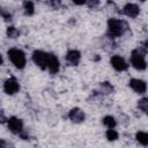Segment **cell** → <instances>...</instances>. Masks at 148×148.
<instances>
[{"instance_id":"1","label":"cell","mask_w":148,"mask_h":148,"mask_svg":"<svg viewBox=\"0 0 148 148\" xmlns=\"http://www.w3.org/2000/svg\"><path fill=\"white\" fill-rule=\"evenodd\" d=\"M126 28H127V25L124 21H120L117 18H110L108 21V32L112 37L121 36L125 32Z\"/></svg>"},{"instance_id":"2","label":"cell","mask_w":148,"mask_h":148,"mask_svg":"<svg viewBox=\"0 0 148 148\" xmlns=\"http://www.w3.org/2000/svg\"><path fill=\"white\" fill-rule=\"evenodd\" d=\"M8 58H9V60L13 62V65L16 68H18V69L24 68L27 60H25V56H24L22 50H20V49H10V50H8Z\"/></svg>"},{"instance_id":"3","label":"cell","mask_w":148,"mask_h":148,"mask_svg":"<svg viewBox=\"0 0 148 148\" xmlns=\"http://www.w3.org/2000/svg\"><path fill=\"white\" fill-rule=\"evenodd\" d=\"M131 64L138 71H143L147 67V62L145 60V56L139 50L132 51V54H131Z\"/></svg>"},{"instance_id":"4","label":"cell","mask_w":148,"mask_h":148,"mask_svg":"<svg viewBox=\"0 0 148 148\" xmlns=\"http://www.w3.org/2000/svg\"><path fill=\"white\" fill-rule=\"evenodd\" d=\"M32 60L38 67H40L42 69H46L47 68V61H49V53H45V52L39 51V50L34 51Z\"/></svg>"},{"instance_id":"5","label":"cell","mask_w":148,"mask_h":148,"mask_svg":"<svg viewBox=\"0 0 148 148\" xmlns=\"http://www.w3.org/2000/svg\"><path fill=\"white\" fill-rule=\"evenodd\" d=\"M7 125H8L9 131L15 133V134H18V133H21L23 131V123L17 117H10L7 120Z\"/></svg>"},{"instance_id":"6","label":"cell","mask_w":148,"mask_h":148,"mask_svg":"<svg viewBox=\"0 0 148 148\" xmlns=\"http://www.w3.org/2000/svg\"><path fill=\"white\" fill-rule=\"evenodd\" d=\"M3 90H5L6 94L13 95V94H15V92H17L20 90V84H18V82L14 77H10V79H8V80L5 81V83H3Z\"/></svg>"},{"instance_id":"7","label":"cell","mask_w":148,"mask_h":148,"mask_svg":"<svg viewBox=\"0 0 148 148\" xmlns=\"http://www.w3.org/2000/svg\"><path fill=\"white\" fill-rule=\"evenodd\" d=\"M111 65H112V67H113L116 71H118V72L126 71L127 67H128V65L126 64V61L124 60V58L120 57V56H113V57L111 58Z\"/></svg>"},{"instance_id":"8","label":"cell","mask_w":148,"mask_h":148,"mask_svg":"<svg viewBox=\"0 0 148 148\" xmlns=\"http://www.w3.org/2000/svg\"><path fill=\"white\" fill-rule=\"evenodd\" d=\"M130 87L138 94H145L146 90H147V86H146V82L143 80H140V79H132L130 81Z\"/></svg>"},{"instance_id":"9","label":"cell","mask_w":148,"mask_h":148,"mask_svg":"<svg viewBox=\"0 0 148 148\" xmlns=\"http://www.w3.org/2000/svg\"><path fill=\"white\" fill-rule=\"evenodd\" d=\"M68 117H69V119H71L73 123H75V124L82 123V121L84 120V113H83V111H82L81 109H79V108L72 109V110L69 111V113H68Z\"/></svg>"},{"instance_id":"10","label":"cell","mask_w":148,"mask_h":148,"mask_svg":"<svg viewBox=\"0 0 148 148\" xmlns=\"http://www.w3.org/2000/svg\"><path fill=\"white\" fill-rule=\"evenodd\" d=\"M123 13L128 17H136L140 13V8L135 3H127L124 6Z\"/></svg>"},{"instance_id":"11","label":"cell","mask_w":148,"mask_h":148,"mask_svg":"<svg viewBox=\"0 0 148 148\" xmlns=\"http://www.w3.org/2000/svg\"><path fill=\"white\" fill-rule=\"evenodd\" d=\"M59 68H60V64H59V60L56 56L53 54H49V61H47V69L50 71L51 74H56L59 72Z\"/></svg>"},{"instance_id":"12","label":"cell","mask_w":148,"mask_h":148,"mask_svg":"<svg viewBox=\"0 0 148 148\" xmlns=\"http://www.w3.org/2000/svg\"><path fill=\"white\" fill-rule=\"evenodd\" d=\"M80 59H81V53L77 50H71L66 54V60L73 66H76L80 62Z\"/></svg>"},{"instance_id":"13","label":"cell","mask_w":148,"mask_h":148,"mask_svg":"<svg viewBox=\"0 0 148 148\" xmlns=\"http://www.w3.org/2000/svg\"><path fill=\"white\" fill-rule=\"evenodd\" d=\"M23 9H24V14L30 16L35 13V6H34V2L30 1V0H25L23 2Z\"/></svg>"},{"instance_id":"14","label":"cell","mask_w":148,"mask_h":148,"mask_svg":"<svg viewBox=\"0 0 148 148\" xmlns=\"http://www.w3.org/2000/svg\"><path fill=\"white\" fill-rule=\"evenodd\" d=\"M135 138H136V140H138L142 146H147V145H148V134H147L146 132H142V131L138 132L136 135H135Z\"/></svg>"},{"instance_id":"15","label":"cell","mask_w":148,"mask_h":148,"mask_svg":"<svg viewBox=\"0 0 148 148\" xmlns=\"http://www.w3.org/2000/svg\"><path fill=\"white\" fill-rule=\"evenodd\" d=\"M103 124L108 128H114V126L117 125V121H116V119L112 116H105L103 118Z\"/></svg>"},{"instance_id":"16","label":"cell","mask_w":148,"mask_h":148,"mask_svg":"<svg viewBox=\"0 0 148 148\" xmlns=\"http://www.w3.org/2000/svg\"><path fill=\"white\" fill-rule=\"evenodd\" d=\"M138 108H139L142 112L147 113V111H148V99H147L146 97L141 98V99L138 102Z\"/></svg>"},{"instance_id":"17","label":"cell","mask_w":148,"mask_h":148,"mask_svg":"<svg viewBox=\"0 0 148 148\" xmlns=\"http://www.w3.org/2000/svg\"><path fill=\"white\" fill-rule=\"evenodd\" d=\"M106 139H108L109 141H114V140H117V139H118V132L114 131L113 128H109V130L106 131Z\"/></svg>"},{"instance_id":"18","label":"cell","mask_w":148,"mask_h":148,"mask_svg":"<svg viewBox=\"0 0 148 148\" xmlns=\"http://www.w3.org/2000/svg\"><path fill=\"white\" fill-rule=\"evenodd\" d=\"M18 35H20V32L15 27H8L7 28V36L9 38H16V37H18Z\"/></svg>"},{"instance_id":"19","label":"cell","mask_w":148,"mask_h":148,"mask_svg":"<svg viewBox=\"0 0 148 148\" xmlns=\"http://www.w3.org/2000/svg\"><path fill=\"white\" fill-rule=\"evenodd\" d=\"M101 89H102V91H103L104 94H110V92L113 90V87H112L111 84H109L108 82H103V83L101 84Z\"/></svg>"},{"instance_id":"20","label":"cell","mask_w":148,"mask_h":148,"mask_svg":"<svg viewBox=\"0 0 148 148\" xmlns=\"http://www.w3.org/2000/svg\"><path fill=\"white\" fill-rule=\"evenodd\" d=\"M0 15L5 18V20H12V15H10V13L9 12H7L6 9H3V8H0Z\"/></svg>"},{"instance_id":"21","label":"cell","mask_w":148,"mask_h":148,"mask_svg":"<svg viewBox=\"0 0 148 148\" xmlns=\"http://www.w3.org/2000/svg\"><path fill=\"white\" fill-rule=\"evenodd\" d=\"M50 5H51L53 8H56V9H58V8L61 7V2H60V0H50Z\"/></svg>"},{"instance_id":"22","label":"cell","mask_w":148,"mask_h":148,"mask_svg":"<svg viewBox=\"0 0 148 148\" xmlns=\"http://www.w3.org/2000/svg\"><path fill=\"white\" fill-rule=\"evenodd\" d=\"M98 0H86V3L89 6V7H96L98 5Z\"/></svg>"},{"instance_id":"23","label":"cell","mask_w":148,"mask_h":148,"mask_svg":"<svg viewBox=\"0 0 148 148\" xmlns=\"http://www.w3.org/2000/svg\"><path fill=\"white\" fill-rule=\"evenodd\" d=\"M72 1H73L75 5H79V6H80V5H84V3H86V0H72Z\"/></svg>"},{"instance_id":"24","label":"cell","mask_w":148,"mask_h":148,"mask_svg":"<svg viewBox=\"0 0 148 148\" xmlns=\"http://www.w3.org/2000/svg\"><path fill=\"white\" fill-rule=\"evenodd\" d=\"M7 146H9V143H7L5 140H0V148L1 147H7Z\"/></svg>"},{"instance_id":"25","label":"cell","mask_w":148,"mask_h":148,"mask_svg":"<svg viewBox=\"0 0 148 148\" xmlns=\"http://www.w3.org/2000/svg\"><path fill=\"white\" fill-rule=\"evenodd\" d=\"M5 120H6V118H5V114H3V113L0 111V124H2Z\"/></svg>"},{"instance_id":"26","label":"cell","mask_w":148,"mask_h":148,"mask_svg":"<svg viewBox=\"0 0 148 148\" xmlns=\"http://www.w3.org/2000/svg\"><path fill=\"white\" fill-rule=\"evenodd\" d=\"M2 64H3V59H2V56L0 53V65H2Z\"/></svg>"},{"instance_id":"27","label":"cell","mask_w":148,"mask_h":148,"mask_svg":"<svg viewBox=\"0 0 148 148\" xmlns=\"http://www.w3.org/2000/svg\"><path fill=\"white\" fill-rule=\"evenodd\" d=\"M140 1H146V0H140Z\"/></svg>"}]
</instances>
